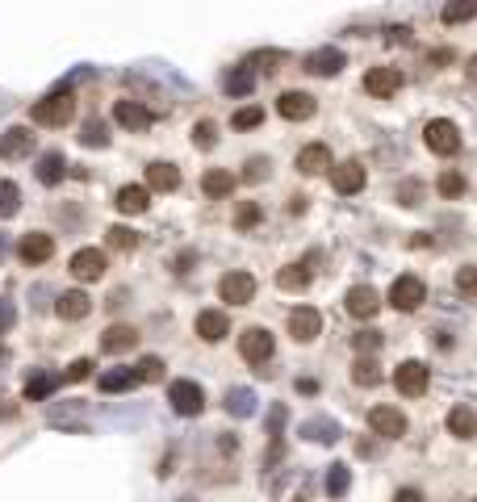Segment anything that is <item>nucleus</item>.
<instances>
[{"label": "nucleus", "mask_w": 477, "mask_h": 502, "mask_svg": "<svg viewBox=\"0 0 477 502\" xmlns=\"http://www.w3.org/2000/svg\"><path fill=\"white\" fill-rule=\"evenodd\" d=\"M29 118H34V126H68L71 118H76V96L68 93V88H55L51 96H42V101H34V109H29Z\"/></svg>", "instance_id": "nucleus-1"}, {"label": "nucleus", "mask_w": 477, "mask_h": 502, "mask_svg": "<svg viewBox=\"0 0 477 502\" xmlns=\"http://www.w3.org/2000/svg\"><path fill=\"white\" fill-rule=\"evenodd\" d=\"M423 143H427V151H436V155H456L461 151V130H456V122H448V118H432V122L423 126Z\"/></svg>", "instance_id": "nucleus-2"}, {"label": "nucleus", "mask_w": 477, "mask_h": 502, "mask_svg": "<svg viewBox=\"0 0 477 502\" xmlns=\"http://www.w3.org/2000/svg\"><path fill=\"white\" fill-rule=\"evenodd\" d=\"M273 352H276L273 331H264V326H247L243 335H239V356H243L247 365H268Z\"/></svg>", "instance_id": "nucleus-3"}, {"label": "nucleus", "mask_w": 477, "mask_h": 502, "mask_svg": "<svg viewBox=\"0 0 477 502\" xmlns=\"http://www.w3.org/2000/svg\"><path fill=\"white\" fill-rule=\"evenodd\" d=\"M394 385L402 398H423L427 385H432V373H427L423 360H402V365L394 368Z\"/></svg>", "instance_id": "nucleus-4"}, {"label": "nucleus", "mask_w": 477, "mask_h": 502, "mask_svg": "<svg viewBox=\"0 0 477 502\" xmlns=\"http://www.w3.org/2000/svg\"><path fill=\"white\" fill-rule=\"evenodd\" d=\"M168 402H172L177 415L193 419V415H201L205 410V390L197 385V381H172V385H168Z\"/></svg>", "instance_id": "nucleus-5"}, {"label": "nucleus", "mask_w": 477, "mask_h": 502, "mask_svg": "<svg viewBox=\"0 0 477 502\" xmlns=\"http://www.w3.org/2000/svg\"><path fill=\"white\" fill-rule=\"evenodd\" d=\"M423 301H427V285H423L419 276H398L394 285H390V306H394L398 314L419 310Z\"/></svg>", "instance_id": "nucleus-6"}, {"label": "nucleus", "mask_w": 477, "mask_h": 502, "mask_svg": "<svg viewBox=\"0 0 477 502\" xmlns=\"http://www.w3.org/2000/svg\"><path fill=\"white\" fill-rule=\"evenodd\" d=\"M365 180H368L365 163H356V160L331 163V185H335V193H340V197H356V193L365 189Z\"/></svg>", "instance_id": "nucleus-7"}, {"label": "nucleus", "mask_w": 477, "mask_h": 502, "mask_svg": "<svg viewBox=\"0 0 477 502\" xmlns=\"http://www.w3.org/2000/svg\"><path fill=\"white\" fill-rule=\"evenodd\" d=\"M218 298L231 301V306H247V301L256 298V276L251 272H226L218 281Z\"/></svg>", "instance_id": "nucleus-8"}, {"label": "nucleus", "mask_w": 477, "mask_h": 502, "mask_svg": "<svg viewBox=\"0 0 477 502\" xmlns=\"http://www.w3.org/2000/svg\"><path fill=\"white\" fill-rule=\"evenodd\" d=\"M17 256H21V264H46V259L55 256V239L46 231H29V235H21V243H17Z\"/></svg>", "instance_id": "nucleus-9"}, {"label": "nucleus", "mask_w": 477, "mask_h": 502, "mask_svg": "<svg viewBox=\"0 0 477 502\" xmlns=\"http://www.w3.org/2000/svg\"><path fill=\"white\" fill-rule=\"evenodd\" d=\"M368 427L382 440H398V435H407V415L394 407H373L368 410Z\"/></svg>", "instance_id": "nucleus-10"}, {"label": "nucleus", "mask_w": 477, "mask_h": 502, "mask_svg": "<svg viewBox=\"0 0 477 502\" xmlns=\"http://www.w3.org/2000/svg\"><path fill=\"white\" fill-rule=\"evenodd\" d=\"M71 276L84 281V285H88V281H101V276H105V251H101V247H80V251L71 256Z\"/></svg>", "instance_id": "nucleus-11"}, {"label": "nucleus", "mask_w": 477, "mask_h": 502, "mask_svg": "<svg viewBox=\"0 0 477 502\" xmlns=\"http://www.w3.org/2000/svg\"><path fill=\"white\" fill-rule=\"evenodd\" d=\"M289 335L298 343H310L323 335V314L314 310V306H298V310L289 314Z\"/></svg>", "instance_id": "nucleus-12"}, {"label": "nucleus", "mask_w": 477, "mask_h": 502, "mask_svg": "<svg viewBox=\"0 0 477 502\" xmlns=\"http://www.w3.org/2000/svg\"><path fill=\"white\" fill-rule=\"evenodd\" d=\"M398 88H402V71L398 68H368L365 71V93L368 96L390 101V96H398Z\"/></svg>", "instance_id": "nucleus-13"}, {"label": "nucleus", "mask_w": 477, "mask_h": 502, "mask_svg": "<svg viewBox=\"0 0 477 502\" xmlns=\"http://www.w3.org/2000/svg\"><path fill=\"white\" fill-rule=\"evenodd\" d=\"M29 151H34V135H29L26 126H9V130L0 135V160H4V163L26 160Z\"/></svg>", "instance_id": "nucleus-14"}, {"label": "nucleus", "mask_w": 477, "mask_h": 502, "mask_svg": "<svg viewBox=\"0 0 477 502\" xmlns=\"http://www.w3.org/2000/svg\"><path fill=\"white\" fill-rule=\"evenodd\" d=\"M343 306H348L352 318H373V314L382 310V293H377L373 285H356V289H348Z\"/></svg>", "instance_id": "nucleus-15"}, {"label": "nucleus", "mask_w": 477, "mask_h": 502, "mask_svg": "<svg viewBox=\"0 0 477 502\" xmlns=\"http://www.w3.org/2000/svg\"><path fill=\"white\" fill-rule=\"evenodd\" d=\"M113 122L126 126V130H147V126L155 122V113H151L143 101H118V105H113Z\"/></svg>", "instance_id": "nucleus-16"}, {"label": "nucleus", "mask_w": 477, "mask_h": 502, "mask_svg": "<svg viewBox=\"0 0 477 502\" xmlns=\"http://www.w3.org/2000/svg\"><path fill=\"white\" fill-rule=\"evenodd\" d=\"M276 113H281L285 122H306V118H314V96L310 93H281L276 96Z\"/></svg>", "instance_id": "nucleus-17"}, {"label": "nucleus", "mask_w": 477, "mask_h": 502, "mask_svg": "<svg viewBox=\"0 0 477 502\" xmlns=\"http://www.w3.org/2000/svg\"><path fill=\"white\" fill-rule=\"evenodd\" d=\"M314 259L318 256H306V259H298V264H285V268L276 272V285L285 289V293H301V289L310 285V276H314Z\"/></svg>", "instance_id": "nucleus-18"}, {"label": "nucleus", "mask_w": 477, "mask_h": 502, "mask_svg": "<svg viewBox=\"0 0 477 502\" xmlns=\"http://www.w3.org/2000/svg\"><path fill=\"white\" fill-rule=\"evenodd\" d=\"M55 314L63 323H80V318L93 314V298H88L84 289H71V293H63V298L55 301Z\"/></svg>", "instance_id": "nucleus-19"}, {"label": "nucleus", "mask_w": 477, "mask_h": 502, "mask_svg": "<svg viewBox=\"0 0 477 502\" xmlns=\"http://www.w3.org/2000/svg\"><path fill=\"white\" fill-rule=\"evenodd\" d=\"M331 151L323 147V143H310V147L298 151V172L301 177H318V172H331Z\"/></svg>", "instance_id": "nucleus-20"}, {"label": "nucleus", "mask_w": 477, "mask_h": 502, "mask_svg": "<svg viewBox=\"0 0 477 502\" xmlns=\"http://www.w3.org/2000/svg\"><path fill=\"white\" fill-rule=\"evenodd\" d=\"M343 63H348V59H343V51H335V46H323V51L306 54V71H310V76H340Z\"/></svg>", "instance_id": "nucleus-21"}, {"label": "nucleus", "mask_w": 477, "mask_h": 502, "mask_svg": "<svg viewBox=\"0 0 477 502\" xmlns=\"http://www.w3.org/2000/svg\"><path fill=\"white\" fill-rule=\"evenodd\" d=\"M226 331H231V318L222 310H201L197 314V335H201L205 343H222L226 340Z\"/></svg>", "instance_id": "nucleus-22"}, {"label": "nucleus", "mask_w": 477, "mask_h": 502, "mask_svg": "<svg viewBox=\"0 0 477 502\" xmlns=\"http://www.w3.org/2000/svg\"><path fill=\"white\" fill-rule=\"evenodd\" d=\"M113 205H118L122 214H147L151 189H147V185H122V189H118V197H113Z\"/></svg>", "instance_id": "nucleus-23"}, {"label": "nucleus", "mask_w": 477, "mask_h": 502, "mask_svg": "<svg viewBox=\"0 0 477 502\" xmlns=\"http://www.w3.org/2000/svg\"><path fill=\"white\" fill-rule=\"evenodd\" d=\"M147 189L151 193H172V189H180V168L177 163H151L147 168Z\"/></svg>", "instance_id": "nucleus-24"}, {"label": "nucleus", "mask_w": 477, "mask_h": 502, "mask_svg": "<svg viewBox=\"0 0 477 502\" xmlns=\"http://www.w3.org/2000/svg\"><path fill=\"white\" fill-rule=\"evenodd\" d=\"M135 343H138V331H135V326H110V331L101 335V352L122 356V352H130Z\"/></svg>", "instance_id": "nucleus-25"}, {"label": "nucleus", "mask_w": 477, "mask_h": 502, "mask_svg": "<svg viewBox=\"0 0 477 502\" xmlns=\"http://www.w3.org/2000/svg\"><path fill=\"white\" fill-rule=\"evenodd\" d=\"M448 432L456 440H473L477 435V410L473 407H452L448 410Z\"/></svg>", "instance_id": "nucleus-26"}, {"label": "nucleus", "mask_w": 477, "mask_h": 502, "mask_svg": "<svg viewBox=\"0 0 477 502\" xmlns=\"http://www.w3.org/2000/svg\"><path fill=\"white\" fill-rule=\"evenodd\" d=\"M201 193H205V197H214V202H218V197H231V193H234V177H231V172H222V168H210V172L201 177Z\"/></svg>", "instance_id": "nucleus-27"}, {"label": "nucleus", "mask_w": 477, "mask_h": 502, "mask_svg": "<svg viewBox=\"0 0 477 502\" xmlns=\"http://www.w3.org/2000/svg\"><path fill=\"white\" fill-rule=\"evenodd\" d=\"M222 88H226V93L231 96H251V88H256V71L247 68H234V71H226V76H222Z\"/></svg>", "instance_id": "nucleus-28"}, {"label": "nucleus", "mask_w": 477, "mask_h": 502, "mask_svg": "<svg viewBox=\"0 0 477 502\" xmlns=\"http://www.w3.org/2000/svg\"><path fill=\"white\" fill-rule=\"evenodd\" d=\"M63 177H68V160H63L59 151H46L38 160V180L42 185H59Z\"/></svg>", "instance_id": "nucleus-29"}, {"label": "nucleus", "mask_w": 477, "mask_h": 502, "mask_svg": "<svg viewBox=\"0 0 477 502\" xmlns=\"http://www.w3.org/2000/svg\"><path fill=\"white\" fill-rule=\"evenodd\" d=\"M301 435L314 440V444H335V440H340V427L331 419H306L301 423Z\"/></svg>", "instance_id": "nucleus-30"}, {"label": "nucleus", "mask_w": 477, "mask_h": 502, "mask_svg": "<svg viewBox=\"0 0 477 502\" xmlns=\"http://www.w3.org/2000/svg\"><path fill=\"white\" fill-rule=\"evenodd\" d=\"M135 385H138L135 368H113V373L101 377V394H126V390H135Z\"/></svg>", "instance_id": "nucleus-31"}, {"label": "nucleus", "mask_w": 477, "mask_h": 502, "mask_svg": "<svg viewBox=\"0 0 477 502\" xmlns=\"http://www.w3.org/2000/svg\"><path fill=\"white\" fill-rule=\"evenodd\" d=\"M256 402H259V398L251 394V390H243V385H234L231 394H226V410H231L234 419H247V415H256Z\"/></svg>", "instance_id": "nucleus-32"}, {"label": "nucleus", "mask_w": 477, "mask_h": 502, "mask_svg": "<svg viewBox=\"0 0 477 502\" xmlns=\"http://www.w3.org/2000/svg\"><path fill=\"white\" fill-rule=\"evenodd\" d=\"M352 381H356V385H365V390H373V385L382 381V368H377L373 352H360V360L352 365Z\"/></svg>", "instance_id": "nucleus-33"}, {"label": "nucleus", "mask_w": 477, "mask_h": 502, "mask_svg": "<svg viewBox=\"0 0 477 502\" xmlns=\"http://www.w3.org/2000/svg\"><path fill=\"white\" fill-rule=\"evenodd\" d=\"M440 17H444V26H465L477 17V0H448Z\"/></svg>", "instance_id": "nucleus-34"}, {"label": "nucleus", "mask_w": 477, "mask_h": 502, "mask_svg": "<svg viewBox=\"0 0 477 502\" xmlns=\"http://www.w3.org/2000/svg\"><path fill=\"white\" fill-rule=\"evenodd\" d=\"M59 381L63 377H51V373H38V377H29L26 381V398L29 402H42V398H51L59 390Z\"/></svg>", "instance_id": "nucleus-35"}, {"label": "nucleus", "mask_w": 477, "mask_h": 502, "mask_svg": "<svg viewBox=\"0 0 477 502\" xmlns=\"http://www.w3.org/2000/svg\"><path fill=\"white\" fill-rule=\"evenodd\" d=\"M17 210H21V189H17L13 180H0V222L13 218Z\"/></svg>", "instance_id": "nucleus-36"}, {"label": "nucleus", "mask_w": 477, "mask_h": 502, "mask_svg": "<svg viewBox=\"0 0 477 502\" xmlns=\"http://www.w3.org/2000/svg\"><path fill=\"white\" fill-rule=\"evenodd\" d=\"M285 63V51H256L247 54V68H259V71H276Z\"/></svg>", "instance_id": "nucleus-37"}, {"label": "nucleus", "mask_w": 477, "mask_h": 502, "mask_svg": "<svg viewBox=\"0 0 477 502\" xmlns=\"http://www.w3.org/2000/svg\"><path fill=\"white\" fill-rule=\"evenodd\" d=\"M214 143H218V126H214V122H197V126H193V147H197V151H214Z\"/></svg>", "instance_id": "nucleus-38"}, {"label": "nucleus", "mask_w": 477, "mask_h": 502, "mask_svg": "<svg viewBox=\"0 0 477 502\" xmlns=\"http://www.w3.org/2000/svg\"><path fill=\"white\" fill-rule=\"evenodd\" d=\"M135 377L138 381H164V360H160V356H143L135 365Z\"/></svg>", "instance_id": "nucleus-39"}, {"label": "nucleus", "mask_w": 477, "mask_h": 502, "mask_svg": "<svg viewBox=\"0 0 477 502\" xmlns=\"http://www.w3.org/2000/svg\"><path fill=\"white\" fill-rule=\"evenodd\" d=\"M259 122H264V109H259V105H243V109H239V113L231 118L234 130H256Z\"/></svg>", "instance_id": "nucleus-40"}, {"label": "nucleus", "mask_w": 477, "mask_h": 502, "mask_svg": "<svg viewBox=\"0 0 477 502\" xmlns=\"http://www.w3.org/2000/svg\"><path fill=\"white\" fill-rule=\"evenodd\" d=\"M259 205H251V202H243L239 210H234V231H251V226H259Z\"/></svg>", "instance_id": "nucleus-41"}, {"label": "nucleus", "mask_w": 477, "mask_h": 502, "mask_svg": "<svg viewBox=\"0 0 477 502\" xmlns=\"http://www.w3.org/2000/svg\"><path fill=\"white\" fill-rule=\"evenodd\" d=\"M110 247H113V251H135L138 235L130 231V226H110Z\"/></svg>", "instance_id": "nucleus-42"}, {"label": "nucleus", "mask_w": 477, "mask_h": 502, "mask_svg": "<svg viewBox=\"0 0 477 502\" xmlns=\"http://www.w3.org/2000/svg\"><path fill=\"white\" fill-rule=\"evenodd\" d=\"M327 494H331V498H343V494H348V465H331Z\"/></svg>", "instance_id": "nucleus-43"}, {"label": "nucleus", "mask_w": 477, "mask_h": 502, "mask_svg": "<svg viewBox=\"0 0 477 502\" xmlns=\"http://www.w3.org/2000/svg\"><path fill=\"white\" fill-rule=\"evenodd\" d=\"M84 147H110V130H105V122H88L80 135Z\"/></svg>", "instance_id": "nucleus-44"}, {"label": "nucleus", "mask_w": 477, "mask_h": 502, "mask_svg": "<svg viewBox=\"0 0 477 502\" xmlns=\"http://www.w3.org/2000/svg\"><path fill=\"white\" fill-rule=\"evenodd\" d=\"M436 189H440V197H448V202H452V197H461V193H465V177H461V172H444Z\"/></svg>", "instance_id": "nucleus-45"}, {"label": "nucleus", "mask_w": 477, "mask_h": 502, "mask_svg": "<svg viewBox=\"0 0 477 502\" xmlns=\"http://www.w3.org/2000/svg\"><path fill=\"white\" fill-rule=\"evenodd\" d=\"M423 202V185L419 180H402L398 185V205H419Z\"/></svg>", "instance_id": "nucleus-46"}, {"label": "nucleus", "mask_w": 477, "mask_h": 502, "mask_svg": "<svg viewBox=\"0 0 477 502\" xmlns=\"http://www.w3.org/2000/svg\"><path fill=\"white\" fill-rule=\"evenodd\" d=\"M243 180L247 185H251V180H268V160H264V155H256V160H247V168H243Z\"/></svg>", "instance_id": "nucleus-47"}, {"label": "nucleus", "mask_w": 477, "mask_h": 502, "mask_svg": "<svg viewBox=\"0 0 477 502\" xmlns=\"http://www.w3.org/2000/svg\"><path fill=\"white\" fill-rule=\"evenodd\" d=\"M456 289H461V298H477V268L456 272Z\"/></svg>", "instance_id": "nucleus-48"}, {"label": "nucleus", "mask_w": 477, "mask_h": 502, "mask_svg": "<svg viewBox=\"0 0 477 502\" xmlns=\"http://www.w3.org/2000/svg\"><path fill=\"white\" fill-rule=\"evenodd\" d=\"M352 348L356 352H377V348H382V335H377V331H360V335H352Z\"/></svg>", "instance_id": "nucleus-49"}, {"label": "nucleus", "mask_w": 477, "mask_h": 502, "mask_svg": "<svg viewBox=\"0 0 477 502\" xmlns=\"http://www.w3.org/2000/svg\"><path fill=\"white\" fill-rule=\"evenodd\" d=\"M93 377V360H71L68 373H63V381H88Z\"/></svg>", "instance_id": "nucleus-50"}, {"label": "nucleus", "mask_w": 477, "mask_h": 502, "mask_svg": "<svg viewBox=\"0 0 477 502\" xmlns=\"http://www.w3.org/2000/svg\"><path fill=\"white\" fill-rule=\"evenodd\" d=\"M17 323V310H13V301L9 298H0V335H9Z\"/></svg>", "instance_id": "nucleus-51"}, {"label": "nucleus", "mask_w": 477, "mask_h": 502, "mask_svg": "<svg viewBox=\"0 0 477 502\" xmlns=\"http://www.w3.org/2000/svg\"><path fill=\"white\" fill-rule=\"evenodd\" d=\"M385 42H390V46H407V42H410V29H407V26L385 29Z\"/></svg>", "instance_id": "nucleus-52"}, {"label": "nucleus", "mask_w": 477, "mask_h": 502, "mask_svg": "<svg viewBox=\"0 0 477 502\" xmlns=\"http://www.w3.org/2000/svg\"><path fill=\"white\" fill-rule=\"evenodd\" d=\"M465 76H469V84H477V54L469 59V68H465Z\"/></svg>", "instance_id": "nucleus-53"}, {"label": "nucleus", "mask_w": 477, "mask_h": 502, "mask_svg": "<svg viewBox=\"0 0 477 502\" xmlns=\"http://www.w3.org/2000/svg\"><path fill=\"white\" fill-rule=\"evenodd\" d=\"M4 251H9V243H4V235H0V259H4Z\"/></svg>", "instance_id": "nucleus-54"}]
</instances>
